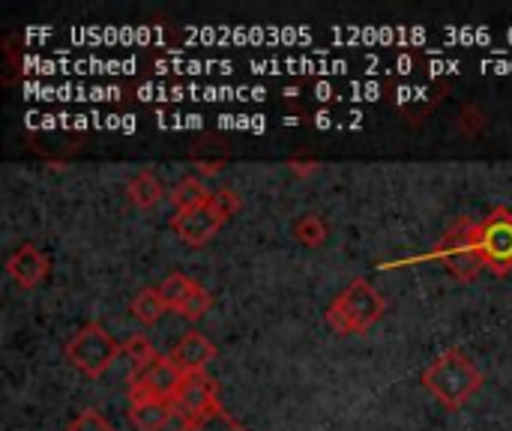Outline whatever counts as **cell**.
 Here are the masks:
<instances>
[{
	"instance_id": "8",
	"label": "cell",
	"mask_w": 512,
	"mask_h": 431,
	"mask_svg": "<svg viewBox=\"0 0 512 431\" xmlns=\"http://www.w3.org/2000/svg\"><path fill=\"white\" fill-rule=\"evenodd\" d=\"M225 222H228V219H225L210 201H204V204H198V207H189V210H177V216L171 219L174 231H177L180 240L189 243V246H204L207 240L216 237V231H219Z\"/></svg>"
},
{
	"instance_id": "22",
	"label": "cell",
	"mask_w": 512,
	"mask_h": 431,
	"mask_svg": "<svg viewBox=\"0 0 512 431\" xmlns=\"http://www.w3.org/2000/svg\"><path fill=\"white\" fill-rule=\"evenodd\" d=\"M207 201H210V204H213V207H216V210H219V213L225 216V219H231V213H234V210L240 207V198H237V195H234L231 189H219V192H210V198H207Z\"/></svg>"
},
{
	"instance_id": "10",
	"label": "cell",
	"mask_w": 512,
	"mask_h": 431,
	"mask_svg": "<svg viewBox=\"0 0 512 431\" xmlns=\"http://www.w3.org/2000/svg\"><path fill=\"white\" fill-rule=\"evenodd\" d=\"M48 258L33 246V243H24V246H18L12 255H9V261H6V273L21 285V288H33V285H39L45 276H48Z\"/></svg>"
},
{
	"instance_id": "13",
	"label": "cell",
	"mask_w": 512,
	"mask_h": 431,
	"mask_svg": "<svg viewBox=\"0 0 512 431\" xmlns=\"http://www.w3.org/2000/svg\"><path fill=\"white\" fill-rule=\"evenodd\" d=\"M165 309H168V306H165L159 288H144L141 294H135V300H132V306H129L132 318H138L141 324H156V321L165 315Z\"/></svg>"
},
{
	"instance_id": "12",
	"label": "cell",
	"mask_w": 512,
	"mask_h": 431,
	"mask_svg": "<svg viewBox=\"0 0 512 431\" xmlns=\"http://www.w3.org/2000/svg\"><path fill=\"white\" fill-rule=\"evenodd\" d=\"M126 192H129L132 204H135V207H144V210L156 207V204L165 198V186L159 183V177H156L153 171L135 174V177L126 183Z\"/></svg>"
},
{
	"instance_id": "15",
	"label": "cell",
	"mask_w": 512,
	"mask_h": 431,
	"mask_svg": "<svg viewBox=\"0 0 512 431\" xmlns=\"http://www.w3.org/2000/svg\"><path fill=\"white\" fill-rule=\"evenodd\" d=\"M192 291H195V279H189V276H183V273H171V276H165V282L159 285V294H162L165 306L174 309V312L189 300Z\"/></svg>"
},
{
	"instance_id": "11",
	"label": "cell",
	"mask_w": 512,
	"mask_h": 431,
	"mask_svg": "<svg viewBox=\"0 0 512 431\" xmlns=\"http://www.w3.org/2000/svg\"><path fill=\"white\" fill-rule=\"evenodd\" d=\"M174 414L171 402H132L129 420L138 431H162Z\"/></svg>"
},
{
	"instance_id": "14",
	"label": "cell",
	"mask_w": 512,
	"mask_h": 431,
	"mask_svg": "<svg viewBox=\"0 0 512 431\" xmlns=\"http://www.w3.org/2000/svg\"><path fill=\"white\" fill-rule=\"evenodd\" d=\"M210 198V192L204 189V183L198 180V177H183L174 189H171V204L177 207V210H189V207H198V204H204Z\"/></svg>"
},
{
	"instance_id": "5",
	"label": "cell",
	"mask_w": 512,
	"mask_h": 431,
	"mask_svg": "<svg viewBox=\"0 0 512 431\" xmlns=\"http://www.w3.org/2000/svg\"><path fill=\"white\" fill-rule=\"evenodd\" d=\"M183 372L171 357H156L147 369L132 375V387H129V399L132 402H171L177 399L180 387H183Z\"/></svg>"
},
{
	"instance_id": "19",
	"label": "cell",
	"mask_w": 512,
	"mask_h": 431,
	"mask_svg": "<svg viewBox=\"0 0 512 431\" xmlns=\"http://www.w3.org/2000/svg\"><path fill=\"white\" fill-rule=\"evenodd\" d=\"M123 354L132 360V366H135V372H141V369H147L159 354H156V348L150 345V339L147 336H129L126 339V345H123Z\"/></svg>"
},
{
	"instance_id": "20",
	"label": "cell",
	"mask_w": 512,
	"mask_h": 431,
	"mask_svg": "<svg viewBox=\"0 0 512 431\" xmlns=\"http://www.w3.org/2000/svg\"><path fill=\"white\" fill-rule=\"evenodd\" d=\"M207 309H210V294L195 282V291H192L189 300L177 309V315L186 318V321H201V318L207 315Z\"/></svg>"
},
{
	"instance_id": "21",
	"label": "cell",
	"mask_w": 512,
	"mask_h": 431,
	"mask_svg": "<svg viewBox=\"0 0 512 431\" xmlns=\"http://www.w3.org/2000/svg\"><path fill=\"white\" fill-rule=\"evenodd\" d=\"M66 431H114V426H111L96 408H87V411H81V414L69 423V429Z\"/></svg>"
},
{
	"instance_id": "17",
	"label": "cell",
	"mask_w": 512,
	"mask_h": 431,
	"mask_svg": "<svg viewBox=\"0 0 512 431\" xmlns=\"http://www.w3.org/2000/svg\"><path fill=\"white\" fill-rule=\"evenodd\" d=\"M294 237L306 246H321L327 240V225L318 213H303L294 222Z\"/></svg>"
},
{
	"instance_id": "24",
	"label": "cell",
	"mask_w": 512,
	"mask_h": 431,
	"mask_svg": "<svg viewBox=\"0 0 512 431\" xmlns=\"http://www.w3.org/2000/svg\"><path fill=\"white\" fill-rule=\"evenodd\" d=\"M288 168H294L297 174H309V171H315V162H297V159H291Z\"/></svg>"
},
{
	"instance_id": "1",
	"label": "cell",
	"mask_w": 512,
	"mask_h": 431,
	"mask_svg": "<svg viewBox=\"0 0 512 431\" xmlns=\"http://www.w3.org/2000/svg\"><path fill=\"white\" fill-rule=\"evenodd\" d=\"M423 384L444 408H462L483 387V372L468 360L465 351L450 348L423 372Z\"/></svg>"
},
{
	"instance_id": "6",
	"label": "cell",
	"mask_w": 512,
	"mask_h": 431,
	"mask_svg": "<svg viewBox=\"0 0 512 431\" xmlns=\"http://www.w3.org/2000/svg\"><path fill=\"white\" fill-rule=\"evenodd\" d=\"M480 252L495 273H507L512 267V213L498 207L489 219H483Z\"/></svg>"
},
{
	"instance_id": "3",
	"label": "cell",
	"mask_w": 512,
	"mask_h": 431,
	"mask_svg": "<svg viewBox=\"0 0 512 431\" xmlns=\"http://www.w3.org/2000/svg\"><path fill=\"white\" fill-rule=\"evenodd\" d=\"M480 237H483V222L462 216L438 246V255L447 261V270L462 282L477 279L480 270L486 267V258L480 252Z\"/></svg>"
},
{
	"instance_id": "9",
	"label": "cell",
	"mask_w": 512,
	"mask_h": 431,
	"mask_svg": "<svg viewBox=\"0 0 512 431\" xmlns=\"http://www.w3.org/2000/svg\"><path fill=\"white\" fill-rule=\"evenodd\" d=\"M171 360L180 366L183 375H195V372H204V369L216 360V345H213L204 333L189 330V333H183L180 342L174 345Z\"/></svg>"
},
{
	"instance_id": "7",
	"label": "cell",
	"mask_w": 512,
	"mask_h": 431,
	"mask_svg": "<svg viewBox=\"0 0 512 431\" xmlns=\"http://www.w3.org/2000/svg\"><path fill=\"white\" fill-rule=\"evenodd\" d=\"M219 408V387L213 378H207L204 372L186 375L183 387L174 399V411L183 417V423H195L201 417H207L210 411Z\"/></svg>"
},
{
	"instance_id": "18",
	"label": "cell",
	"mask_w": 512,
	"mask_h": 431,
	"mask_svg": "<svg viewBox=\"0 0 512 431\" xmlns=\"http://www.w3.org/2000/svg\"><path fill=\"white\" fill-rule=\"evenodd\" d=\"M180 431H246L228 411H222V408H216V411H210L207 417H201V420H195V423H183V429Z\"/></svg>"
},
{
	"instance_id": "4",
	"label": "cell",
	"mask_w": 512,
	"mask_h": 431,
	"mask_svg": "<svg viewBox=\"0 0 512 431\" xmlns=\"http://www.w3.org/2000/svg\"><path fill=\"white\" fill-rule=\"evenodd\" d=\"M120 345L114 342V336L102 327V324H87V327H81L75 336H72V342L66 345V360L75 366V369H81L84 375H90V378H99V375H105L108 369H111V363L120 357Z\"/></svg>"
},
{
	"instance_id": "2",
	"label": "cell",
	"mask_w": 512,
	"mask_h": 431,
	"mask_svg": "<svg viewBox=\"0 0 512 431\" xmlns=\"http://www.w3.org/2000/svg\"><path fill=\"white\" fill-rule=\"evenodd\" d=\"M384 312H387L384 297L366 279H357L336 297V303L327 312V324L339 336H351V333L369 330Z\"/></svg>"
},
{
	"instance_id": "25",
	"label": "cell",
	"mask_w": 512,
	"mask_h": 431,
	"mask_svg": "<svg viewBox=\"0 0 512 431\" xmlns=\"http://www.w3.org/2000/svg\"><path fill=\"white\" fill-rule=\"evenodd\" d=\"M201 174H219L222 171V162H198Z\"/></svg>"
},
{
	"instance_id": "16",
	"label": "cell",
	"mask_w": 512,
	"mask_h": 431,
	"mask_svg": "<svg viewBox=\"0 0 512 431\" xmlns=\"http://www.w3.org/2000/svg\"><path fill=\"white\" fill-rule=\"evenodd\" d=\"M159 72H189V75H201V72H231L234 63L231 60H159L156 63Z\"/></svg>"
},
{
	"instance_id": "23",
	"label": "cell",
	"mask_w": 512,
	"mask_h": 431,
	"mask_svg": "<svg viewBox=\"0 0 512 431\" xmlns=\"http://www.w3.org/2000/svg\"><path fill=\"white\" fill-rule=\"evenodd\" d=\"M432 72H459V60H450V63L435 60V63H432Z\"/></svg>"
}]
</instances>
